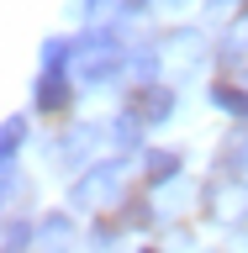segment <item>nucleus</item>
I'll list each match as a JSON object with an SVG mask.
<instances>
[{"label": "nucleus", "mask_w": 248, "mask_h": 253, "mask_svg": "<svg viewBox=\"0 0 248 253\" xmlns=\"http://www.w3.org/2000/svg\"><path fill=\"white\" fill-rule=\"evenodd\" d=\"M21 132H27V122L16 116V122H5V164H16V148H21Z\"/></svg>", "instance_id": "obj_11"}, {"label": "nucleus", "mask_w": 248, "mask_h": 253, "mask_svg": "<svg viewBox=\"0 0 248 253\" xmlns=\"http://www.w3.org/2000/svg\"><path fill=\"white\" fill-rule=\"evenodd\" d=\"M111 137H116V148H132V142H138V116L127 111L122 122H116V132H111Z\"/></svg>", "instance_id": "obj_10"}, {"label": "nucleus", "mask_w": 248, "mask_h": 253, "mask_svg": "<svg viewBox=\"0 0 248 253\" xmlns=\"http://www.w3.org/2000/svg\"><path fill=\"white\" fill-rule=\"evenodd\" d=\"M164 5H185V0H164Z\"/></svg>", "instance_id": "obj_13"}, {"label": "nucleus", "mask_w": 248, "mask_h": 253, "mask_svg": "<svg viewBox=\"0 0 248 253\" xmlns=\"http://www.w3.org/2000/svg\"><path fill=\"white\" fill-rule=\"evenodd\" d=\"M90 148H95V132H90V126H79V132H63V142L53 148V158H58V164H85Z\"/></svg>", "instance_id": "obj_5"}, {"label": "nucleus", "mask_w": 248, "mask_h": 253, "mask_svg": "<svg viewBox=\"0 0 248 253\" xmlns=\"http://www.w3.org/2000/svg\"><path fill=\"white\" fill-rule=\"evenodd\" d=\"M32 237H37V227H27L21 216L5 221V253H27V248H32Z\"/></svg>", "instance_id": "obj_7"}, {"label": "nucleus", "mask_w": 248, "mask_h": 253, "mask_svg": "<svg viewBox=\"0 0 248 253\" xmlns=\"http://www.w3.org/2000/svg\"><path fill=\"white\" fill-rule=\"evenodd\" d=\"M143 116H148V122H164V116H169V111H174V95L169 90H148V95H143Z\"/></svg>", "instance_id": "obj_8"}, {"label": "nucleus", "mask_w": 248, "mask_h": 253, "mask_svg": "<svg viewBox=\"0 0 248 253\" xmlns=\"http://www.w3.org/2000/svg\"><path fill=\"white\" fill-rule=\"evenodd\" d=\"M116 190H122V164H95V169H85V179L74 185L69 201L79 211H100V206L116 201Z\"/></svg>", "instance_id": "obj_1"}, {"label": "nucleus", "mask_w": 248, "mask_h": 253, "mask_svg": "<svg viewBox=\"0 0 248 253\" xmlns=\"http://www.w3.org/2000/svg\"><path fill=\"white\" fill-rule=\"evenodd\" d=\"M63 95H69V90H63L58 63H48V69H43V79H37V106H43V111H58V106H63Z\"/></svg>", "instance_id": "obj_6"}, {"label": "nucleus", "mask_w": 248, "mask_h": 253, "mask_svg": "<svg viewBox=\"0 0 248 253\" xmlns=\"http://www.w3.org/2000/svg\"><path fill=\"white\" fill-rule=\"evenodd\" d=\"M32 248H37V253H74V216H69V211L43 216V221H37Z\"/></svg>", "instance_id": "obj_4"}, {"label": "nucleus", "mask_w": 248, "mask_h": 253, "mask_svg": "<svg viewBox=\"0 0 248 253\" xmlns=\"http://www.w3.org/2000/svg\"><path fill=\"white\" fill-rule=\"evenodd\" d=\"M174 174H180V158L174 153H148V179L153 185H169Z\"/></svg>", "instance_id": "obj_9"}, {"label": "nucleus", "mask_w": 248, "mask_h": 253, "mask_svg": "<svg viewBox=\"0 0 248 253\" xmlns=\"http://www.w3.org/2000/svg\"><path fill=\"white\" fill-rule=\"evenodd\" d=\"M217 100L227 111H248V95H238V90H217Z\"/></svg>", "instance_id": "obj_12"}, {"label": "nucleus", "mask_w": 248, "mask_h": 253, "mask_svg": "<svg viewBox=\"0 0 248 253\" xmlns=\"http://www.w3.org/2000/svg\"><path fill=\"white\" fill-rule=\"evenodd\" d=\"M122 63V47L111 42V37H85V42L74 47V74L85 79V84H95V79H106L111 69Z\"/></svg>", "instance_id": "obj_2"}, {"label": "nucleus", "mask_w": 248, "mask_h": 253, "mask_svg": "<svg viewBox=\"0 0 248 253\" xmlns=\"http://www.w3.org/2000/svg\"><path fill=\"white\" fill-rule=\"evenodd\" d=\"M206 211H211V221H222V227L248 221V185H243V179H222V185H211V190H206Z\"/></svg>", "instance_id": "obj_3"}]
</instances>
